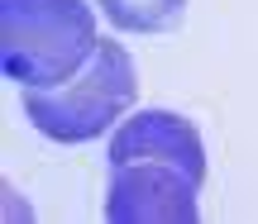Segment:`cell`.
I'll use <instances>...</instances> for the list:
<instances>
[{
  "instance_id": "1",
  "label": "cell",
  "mask_w": 258,
  "mask_h": 224,
  "mask_svg": "<svg viewBox=\"0 0 258 224\" xmlns=\"http://www.w3.org/2000/svg\"><path fill=\"white\" fill-rule=\"evenodd\" d=\"M96 48V10L86 0H0V67L10 81L57 86Z\"/></svg>"
},
{
  "instance_id": "2",
  "label": "cell",
  "mask_w": 258,
  "mask_h": 224,
  "mask_svg": "<svg viewBox=\"0 0 258 224\" xmlns=\"http://www.w3.org/2000/svg\"><path fill=\"white\" fill-rule=\"evenodd\" d=\"M139 72L134 57L105 38L91 62L57 86H24V115L53 143H91L134 105Z\"/></svg>"
},
{
  "instance_id": "3",
  "label": "cell",
  "mask_w": 258,
  "mask_h": 224,
  "mask_svg": "<svg viewBox=\"0 0 258 224\" xmlns=\"http://www.w3.org/2000/svg\"><path fill=\"white\" fill-rule=\"evenodd\" d=\"M196 181L167 162H110L105 219L110 224H196Z\"/></svg>"
},
{
  "instance_id": "4",
  "label": "cell",
  "mask_w": 258,
  "mask_h": 224,
  "mask_svg": "<svg viewBox=\"0 0 258 224\" xmlns=\"http://www.w3.org/2000/svg\"><path fill=\"white\" fill-rule=\"evenodd\" d=\"M110 162H167V167L186 172L196 186H206V143L196 134L191 120L172 110H139L134 120H124L120 129L110 134Z\"/></svg>"
},
{
  "instance_id": "5",
  "label": "cell",
  "mask_w": 258,
  "mask_h": 224,
  "mask_svg": "<svg viewBox=\"0 0 258 224\" xmlns=\"http://www.w3.org/2000/svg\"><path fill=\"white\" fill-rule=\"evenodd\" d=\"M96 5L124 34H167L186 15V0H96Z\"/></svg>"
}]
</instances>
